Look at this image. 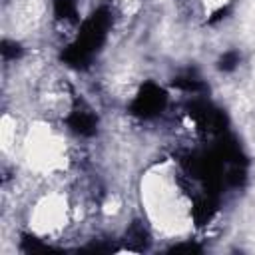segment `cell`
<instances>
[{
  "label": "cell",
  "mask_w": 255,
  "mask_h": 255,
  "mask_svg": "<svg viewBox=\"0 0 255 255\" xmlns=\"http://www.w3.org/2000/svg\"><path fill=\"white\" fill-rule=\"evenodd\" d=\"M112 6L122 16H133L139 10L141 0H112Z\"/></svg>",
  "instance_id": "cell-5"
},
{
  "label": "cell",
  "mask_w": 255,
  "mask_h": 255,
  "mask_svg": "<svg viewBox=\"0 0 255 255\" xmlns=\"http://www.w3.org/2000/svg\"><path fill=\"white\" fill-rule=\"evenodd\" d=\"M139 195L147 225L157 233L177 237L189 229V223H193V199L169 161L145 171Z\"/></svg>",
  "instance_id": "cell-1"
},
{
  "label": "cell",
  "mask_w": 255,
  "mask_h": 255,
  "mask_svg": "<svg viewBox=\"0 0 255 255\" xmlns=\"http://www.w3.org/2000/svg\"><path fill=\"white\" fill-rule=\"evenodd\" d=\"M20 155L24 165L42 177H54L68 171L70 151L64 133L48 120L30 126L20 139Z\"/></svg>",
  "instance_id": "cell-2"
},
{
  "label": "cell",
  "mask_w": 255,
  "mask_h": 255,
  "mask_svg": "<svg viewBox=\"0 0 255 255\" xmlns=\"http://www.w3.org/2000/svg\"><path fill=\"white\" fill-rule=\"evenodd\" d=\"M36 106L48 122H68L78 110V100L72 84L58 74H46L40 78L34 90Z\"/></svg>",
  "instance_id": "cell-4"
},
{
  "label": "cell",
  "mask_w": 255,
  "mask_h": 255,
  "mask_svg": "<svg viewBox=\"0 0 255 255\" xmlns=\"http://www.w3.org/2000/svg\"><path fill=\"white\" fill-rule=\"evenodd\" d=\"M74 203L64 191L50 189L36 195L26 211V225L34 239L56 241L74 221Z\"/></svg>",
  "instance_id": "cell-3"
}]
</instances>
